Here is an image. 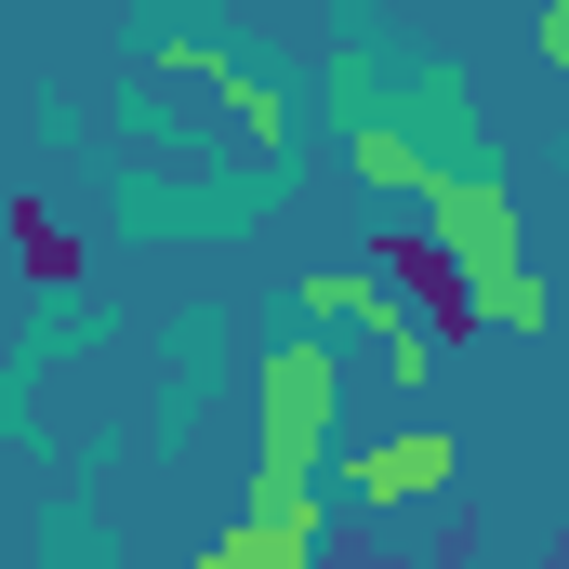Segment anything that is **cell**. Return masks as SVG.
<instances>
[{
	"label": "cell",
	"instance_id": "cell-3",
	"mask_svg": "<svg viewBox=\"0 0 569 569\" xmlns=\"http://www.w3.org/2000/svg\"><path fill=\"white\" fill-rule=\"evenodd\" d=\"M305 318H318V331H331V318H345V331H371L398 385H425V371H437V331L385 291V266H318V279H305Z\"/></svg>",
	"mask_w": 569,
	"mask_h": 569
},
{
	"label": "cell",
	"instance_id": "cell-2",
	"mask_svg": "<svg viewBox=\"0 0 569 569\" xmlns=\"http://www.w3.org/2000/svg\"><path fill=\"white\" fill-rule=\"evenodd\" d=\"M371 266H385V291H398V305H411V318L437 331V358L490 331V318H477V266H463V252L437 239L425 212H411V226H385V239H371Z\"/></svg>",
	"mask_w": 569,
	"mask_h": 569
},
{
	"label": "cell",
	"instance_id": "cell-4",
	"mask_svg": "<svg viewBox=\"0 0 569 569\" xmlns=\"http://www.w3.org/2000/svg\"><path fill=\"white\" fill-rule=\"evenodd\" d=\"M411 212H425L477 279H490V266H530V252H517V199H503L490 172H425V199H411Z\"/></svg>",
	"mask_w": 569,
	"mask_h": 569
},
{
	"label": "cell",
	"instance_id": "cell-7",
	"mask_svg": "<svg viewBox=\"0 0 569 569\" xmlns=\"http://www.w3.org/2000/svg\"><path fill=\"white\" fill-rule=\"evenodd\" d=\"M13 266H27L40 291H67V279H80V239L53 226V199H13Z\"/></svg>",
	"mask_w": 569,
	"mask_h": 569
},
{
	"label": "cell",
	"instance_id": "cell-5",
	"mask_svg": "<svg viewBox=\"0 0 569 569\" xmlns=\"http://www.w3.org/2000/svg\"><path fill=\"white\" fill-rule=\"evenodd\" d=\"M450 463H463V437H450V425H398V437H371V450H358V503H371V517L437 503V490H450Z\"/></svg>",
	"mask_w": 569,
	"mask_h": 569
},
{
	"label": "cell",
	"instance_id": "cell-1",
	"mask_svg": "<svg viewBox=\"0 0 569 569\" xmlns=\"http://www.w3.org/2000/svg\"><path fill=\"white\" fill-rule=\"evenodd\" d=\"M345 411V371H331V345H318V318H305V345L266 358V463H252V490H305V463H318V437Z\"/></svg>",
	"mask_w": 569,
	"mask_h": 569
},
{
	"label": "cell",
	"instance_id": "cell-6",
	"mask_svg": "<svg viewBox=\"0 0 569 569\" xmlns=\"http://www.w3.org/2000/svg\"><path fill=\"white\" fill-rule=\"evenodd\" d=\"M159 80H199V93H212V107H226L252 146H291V107L266 93V80H239L226 53H199V40H159Z\"/></svg>",
	"mask_w": 569,
	"mask_h": 569
},
{
	"label": "cell",
	"instance_id": "cell-9",
	"mask_svg": "<svg viewBox=\"0 0 569 569\" xmlns=\"http://www.w3.org/2000/svg\"><path fill=\"white\" fill-rule=\"evenodd\" d=\"M543 53H557V67H569V0H543Z\"/></svg>",
	"mask_w": 569,
	"mask_h": 569
},
{
	"label": "cell",
	"instance_id": "cell-8",
	"mask_svg": "<svg viewBox=\"0 0 569 569\" xmlns=\"http://www.w3.org/2000/svg\"><path fill=\"white\" fill-rule=\"evenodd\" d=\"M358 172H371L385 199H425V172H437V159H425L411 133H385V120H371V133H358Z\"/></svg>",
	"mask_w": 569,
	"mask_h": 569
}]
</instances>
